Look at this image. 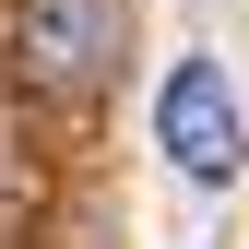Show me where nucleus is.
Masks as SVG:
<instances>
[{"mask_svg": "<svg viewBox=\"0 0 249 249\" xmlns=\"http://www.w3.org/2000/svg\"><path fill=\"white\" fill-rule=\"evenodd\" d=\"M119 59H131V0H12V71H24V95L83 107V95L119 83Z\"/></svg>", "mask_w": 249, "mask_h": 249, "instance_id": "1", "label": "nucleus"}, {"mask_svg": "<svg viewBox=\"0 0 249 249\" xmlns=\"http://www.w3.org/2000/svg\"><path fill=\"white\" fill-rule=\"evenodd\" d=\"M154 142H166V166L190 178V190H226V178H237L249 131H237V95H226L213 59H178V71H166V95H154Z\"/></svg>", "mask_w": 249, "mask_h": 249, "instance_id": "2", "label": "nucleus"}]
</instances>
